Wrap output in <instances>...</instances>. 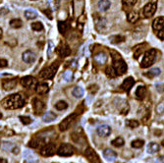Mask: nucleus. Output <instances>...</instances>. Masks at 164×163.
Masks as SVG:
<instances>
[{
  "instance_id": "nucleus-1",
  "label": "nucleus",
  "mask_w": 164,
  "mask_h": 163,
  "mask_svg": "<svg viewBox=\"0 0 164 163\" xmlns=\"http://www.w3.org/2000/svg\"><path fill=\"white\" fill-rule=\"evenodd\" d=\"M26 104V99L24 96L20 93H15L11 94L7 97H5L4 99L1 101V105L5 109H19V108L24 107Z\"/></svg>"
},
{
  "instance_id": "nucleus-2",
  "label": "nucleus",
  "mask_w": 164,
  "mask_h": 163,
  "mask_svg": "<svg viewBox=\"0 0 164 163\" xmlns=\"http://www.w3.org/2000/svg\"><path fill=\"white\" fill-rule=\"evenodd\" d=\"M156 56H157V51L156 49H148V51H146L145 54H143V60L140 62V67L143 69H146V68H148L149 66H151L153 63L155 62V59H156Z\"/></svg>"
},
{
  "instance_id": "nucleus-3",
  "label": "nucleus",
  "mask_w": 164,
  "mask_h": 163,
  "mask_svg": "<svg viewBox=\"0 0 164 163\" xmlns=\"http://www.w3.org/2000/svg\"><path fill=\"white\" fill-rule=\"evenodd\" d=\"M113 68H114L117 76H121V75L125 74L127 71V64L124 61L120 55H115L113 56Z\"/></svg>"
},
{
  "instance_id": "nucleus-4",
  "label": "nucleus",
  "mask_w": 164,
  "mask_h": 163,
  "mask_svg": "<svg viewBox=\"0 0 164 163\" xmlns=\"http://www.w3.org/2000/svg\"><path fill=\"white\" fill-rule=\"evenodd\" d=\"M58 63H53L52 65H50L47 68H44L41 73H39V78L43 80H49L52 79L54 77V75L56 74L58 70Z\"/></svg>"
},
{
  "instance_id": "nucleus-5",
  "label": "nucleus",
  "mask_w": 164,
  "mask_h": 163,
  "mask_svg": "<svg viewBox=\"0 0 164 163\" xmlns=\"http://www.w3.org/2000/svg\"><path fill=\"white\" fill-rule=\"evenodd\" d=\"M57 154L63 157H69L75 153V147L70 144H63L57 149Z\"/></svg>"
},
{
  "instance_id": "nucleus-6",
  "label": "nucleus",
  "mask_w": 164,
  "mask_h": 163,
  "mask_svg": "<svg viewBox=\"0 0 164 163\" xmlns=\"http://www.w3.org/2000/svg\"><path fill=\"white\" fill-rule=\"evenodd\" d=\"M77 118V113H72L71 115L67 116L65 119H63V121L60 122L59 124V130L61 132L67 131L68 129L71 127V124L75 121V119Z\"/></svg>"
},
{
  "instance_id": "nucleus-7",
  "label": "nucleus",
  "mask_w": 164,
  "mask_h": 163,
  "mask_svg": "<svg viewBox=\"0 0 164 163\" xmlns=\"http://www.w3.org/2000/svg\"><path fill=\"white\" fill-rule=\"evenodd\" d=\"M55 150H56V145L53 142H50V144H45L44 147H42L41 149V155L45 156V157H49V156H52L55 154Z\"/></svg>"
},
{
  "instance_id": "nucleus-8",
  "label": "nucleus",
  "mask_w": 164,
  "mask_h": 163,
  "mask_svg": "<svg viewBox=\"0 0 164 163\" xmlns=\"http://www.w3.org/2000/svg\"><path fill=\"white\" fill-rule=\"evenodd\" d=\"M21 84L23 87H27V89L33 90V89H35L36 84H38V81L32 76H26L21 79Z\"/></svg>"
},
{
  "instance_id": "nucleus-9",
  "label": "nucleus",
  "mask_w": 164,
  "mask_h": 163,
  "mask_svg": "<svg viewBox=\"0 0 164 163\" xmlns=\"http://www.w3.org/2000/svg\"><path fill=\"white\" fill-rule=\"evenodd\" d=\"M32 104H33V109L35 111V115H41L43 113V111L45 109V104L42 102L41 100H39L38 98H33V101H32Z\"/></svg>"
},
{
  "instance_id": "nucleus-10",
  "label": "nucleus",
  "mask_w": 164,
  "mask_h": 163,
  "mask_svg": "<svg viewBox=\"0 0 164 163\" xmlns=\"http://www.w3.org/2000/svg\"><path fill=\"white\" fill-rule=\"evenodd\" d=\"M157 9V3L156 2H149L148 3L145 7H143V16L146 18H149V17H152L154 15V13Z\"/></svg>"
},
{
  "instance_id": "nucleus-11",
  "label": "nucleus",
  "mask_w": 164,
  "mask_h": 163,
  "mask_svg": "<svg viewBox=\"0 0 164 163\" xmlns=\"http://www.w3.org/2000/svg\"><path fill=\"white\" fill-rule=\"evenodd\" d=\"M85 155L90 163H101L99 156L92 148H90V147L86 148V151H85Z\"/></svg>"
},
{
  "instance_id": "nucleus-12",
  "label": "nucleus",
  "mask_w": 164,
  "mask_h": 163,
  "mask_svg": "<svg viewBox=\"0 0 164 163\" xmlns=\"http://www.w3.org/2000/svg\"><path fill=\"white\" fill-rule=\"evenodd\" d=\"M17 83H18V80L16 78H12V79H5L2 81V87L5 90H14Z\"/></svg>"
},
{
  "instance_id": "nucleus-13",
  "label": "nucleus",
  "mask_w": 164,
  "mask_h": 163,
  "mask_svg": "<svg viewBox=\"0 0 164 163\" xmlns=\"http://www.w3.org/2000/svg\"><path fill=\"white\" fill-rule=\"evenodd\" d=\"M96 133H98L99 137L106 138L111 134V127L106 124L100 125V126H98V129H96Z\"/></svg>"
},
{
  "instance_id": "nucleus-14",
  "label": "nucleus",
  "mask_w": 164,
  "mask_h": 163,
  "mask_svg": "<svg viewBox=\"0 0 164 163\" xmlns=\"http://www.w3.org/2000/svg\"><path fill=\"white\" fill-rule=\"evenodd\" d=\"M23 60L29 64L33 63L36 60V54L32 51V50H27V51L23 53Z\"/></svg>"
},
{
  "instance_id": "nucleus-15",
  "label": "nucleus",
  "mask_w": 164,
  "mask_h": 163,
  "mask_svg": "<svg viewBox=\"0 0 164 163\" xmlns=\"http://www.w3.org/2000/svg\"><path fill=\"white\" fill-rule=\"evenodd\" d=\"M164 28V17L161 16V17H158V18H156L154 21L152 23V29L154 32L158 33L159 30H161L162 29Z\"/></svg>"
},
{
  "instance_id": "nucleus-16",
  "label": "nucleus",
  "mask_w": 164,
  "mask_h": 163,
  "mask_svg": "<svg viewBox=\"0 0 164 163\" xmlns=\"http://www.w3.org/2000/svg\"><path fill=\"white\" fill-rule=\"evenodd\" d=\"M134 84H135V80H134L132 77H128L123 81V83L121 84V89L125 91H130V90L133 87Z\"/></svg>"
},
{
  "instance_id": "nucleus-17",
  "label": "nucleus",
  "mask_w": 164,
  "mask_h": 163,
  "mask_svg": "<svg viewBox=\"0 0 164 163\" xmlns=\"http://www.w3.org/2000/svg\"><path fill=\"white\" fill-rule=\"evenodd\" d=\"M57 52L59 53L60 56L66 57V56L70 55V53H71V49H70V47L67 45L66 43H61L60 46L57 48Z\"/></svg>"
},
{
  "instance_id": "nucleus-18",
  "label": "nucleus",
  "mask_w": 164,
  "mask_h": 163,
  "mask_svg": "<svg viewBox=\"0 0 164 163\" xmlns=\"http://www.w3.org/2000/svg\"><path fill=\"white\" fill-rule=\"evenodd\" d=\"M103 156H104V158L107 161H114L117 158V153L114 150H112V149L106 148L105 150L103 151Z\"/></svg>"
},
{
  "instance_id": "nucleus-19",
  "label": "nucleus",
  "mask_w": 164,
  "mask_h": 163,
  "mask_svg": "<svg viewBox=\"0 0 164 163\" xmlns=\"http://www.w3.org/2000/svg\"><path fill=\"white\" fill-rule=\"evenodd\" d=\"M56 118H57V115H56L54 112L47 111V112H45V113L43 114L42 121L44 122V123H51V122L54 121Z\"/></svg>"
},
{
  "instance_id": "nucleus-20",
  "label": "nucleus",
  "mask_w": 164,
  "mask_h": 163,
  "mask_svg": "<svg viewBox=\"0 0 164 163\" xmlns=\"http://www.w3.org/2000/svg\"><path fill=\"white\" fill-rule=\"evenodd\" d=\"M3 149L6 151H11L12 153L14 154H18L20 151V148L13 144H11V142H4V144H3Z\"/></svg>"
},
{
  "instance_id": "nucleus-21",
  "label": "nucleus",
  "mask_w": 164,
  "mask_h": 163,
  "mask_svg": "<svg viewBox=\"0 0 164 163\" xmlns=\"http://www.w3.org/2000/svg\"><path fill=\"white\" fill-rule=\"evenodd\" d=\"M35 91L38 93V94H45L48 93L49 90V87L48 84L46 83H41V84H38L35 87Z\"/></svg>"
},
{
  "instance_id": "nucleus-22",
  "label": "nucleus",
  "mask_w": 164,
  "mask_h": 163,
  "mask_svg": "<svg viewBox=\"0 0 164 163\" xmlns=\"http://www.w3.org/2000/svg\"><path fill=\"white\" fill-rule=\"evenodd\" d=\"M93 19H95L96 29H98V30H101L103 28H105V25H106L105 19H103V18H101V17H99L98 14L93 15Z\"/></svg>"
},
{
  "instance_id": "nucleus-23",
  "label": "nucleus",
  "mask_w": 164,
  "mask_h": 163,
  "mask_svg": "<svg viewBox=\"0 0 164 163\" xmlns=\"http://www.w3.org/2000/svg\"><path fill=\"white\" fill-rule=\"evenodd\" d=\"M95 62L96 64H98V65H103V64H105L107 62V55L103 52L98 53L95 56Z\"/></svg>"
},
{
  "instance_id": "nucleus-24",
  "label": "nucleus",
  "mask_w": 164,
  "mask_h": 163,
  "mask_svg": "<svg viewBox=\"0 0 164 163\" xmlns=\"http://www.w3.org/2000/svg\"><path fill=\"white\" fill-rule=\"evenodd\" d=\"M136 97L138 98V99L140 100H142L145 98L146 96V87L145 86H140L137 87V90H136Z\"/></svg>"
},
{
  "instance_id": "nucleus-25",
  "label": "nucleus",
  "mask_w": 164,
  "mask_h": 163,
  "mask_svg": "<svg viewBox=\"0 0 164 163\" xmlns=\"http://www.w3.org/2000/svg\"><path fill=\"white\" fill-rule=\"evenodd\" d=\"M45 141L43 140L42 138H35L33 140L30 141L29 142V147H32V148H38L39 145H41L42 142H44Z\"/></svg>"
},
{
  "instance_id": "nucleus-26",
  "label": "nucleus",
  "mask_w": 164,
  "mask_h": 163,
  "mask_svg": "<svg viewBox=\"0 0 164 163\" xmlns=\"http://www.w3.org/2000/svg\"><path fill=\"white\" fill-rule=\"evenodd\" d=\"M98 6L100 11H107L111 6V3L109 0H99Z\"/></svg>"
},
{
  "instance_id": "nucleus-27",
  "label": "nucleus",
  "mask_w": 164,
  "mask_h": 163,
  "mask_svg": "<svg viewBox=\"0 0 164 163\" xmlns=\"http://www.w3.org/2000/svg\"><path fill=\"white\" fill-rule=\"evenodd\" d=\"M140 19V15L138 12L136 11H132L130 12L128 16H127V20H128L129 23H132V24H135L136 22H138Z\"/></svg>"
},
{
  "instance_id": "nucleus-28",
  "label": "nucleus",
  "mask_w": 164,
  "mask_h": 163,
  "mask_svg": "<svg viewBox=\"0 0 164 163\" xmlns=\"http://www.w3.org/2000/svg\"><path fill=\"white\" fill-rule=\"evenodd\" d=\"M159 150V144H156L154 142H149L148 145V152L150 154H154L156 152H158Z\"/></svg>"
},
{
  "instance_id": "nucleus-29",
  "label": "nucleus",
  "mask_w": 164,
  "mask_h": 163,
  "mask_svg": "<svg viewBox=\"0 0 164 163\" xmlns=\"http://www.w3.org/2000/svg\"><path fill=\"white\" fill-rule=\"evenodd\" d=\"M160 72H161V71H160L159 68H152V69H150L148 72L145 73V76L149 78V79H152V78H155L157 76H159Z\"/></svg>"
},
{
  "instance_id": "nucleus-30",
  "label": "nucleus",
  "mask_w": 164,
  "mask_h": 163,
  "mask_svg": "<svg viewBox=\"0 0 164 163\" xmlns=\"http://www.w3.org/2000/svg\"><path fill=\"white\" fill-rule=\"evenodd\" d=\"M24 156H25V158L27 159L28 161L30 162H33V161H38V158H36V156L35 155V153L32 151H25L24 152Z\"/></svg>"
},
{
  "instance_id": "nucleus-31",
  "label": "nucleus",
  "mask_w": 164,
  "mask_h": 163,
  "mask_svg": "<svg viewBox=\"0 0 164 163\" xmlns=\"http://www.w3.org/2000/svg\"><path fill=\"white\" fill-rule=\"evenodd\" d=\"M25 17L28 20H33L38 17V13H36L35 10H32V9H29V10H26L25 11Z\"/></svg>"
},
{
  "instance_id": "nucleus-32",
  "label": "nucleus",
  "mask_w": 164,
  "mask_h": 163,
  "mask_svg": "<svg viewBox=\"0 0 164 163\" xmlns=\"http://www.w3.org/2000/svg\"><path fill=\"white\" fill-rule=\"evenodd\" d=\"M72 94L76 98H81L83 96V90L81 87H74V90H72Z\"/></svg>"
},
{
  "instance_id": "nucleus-33",
  "label": "nucleus",
  "mask_w": 164,
  "mask_h": 163,
  "mask_svg": "<svg viewBox=\"0 0 164 163\" xmlns=\"http://www.w3.org/2000/svg\"><path fill=\"white\" fill-rule=\"evenodd\" d=\"M10 26L13 29H20L22 28L23 26V22L20 19H13L10 21Z\"/></svg>"
},
{
  "instance_id": "nucleus-34",
  "label": "nucleus",
  "mask_w": 164,
  "mask_h": 163,
  "mask_svg": "<svg viewBox=\"0 0 164 163\" xmlns=\"http://www.w3.org/2000/svg\"><path fill=\"white\" fill-rule=\"evenodd\" d=\"M110 42L111 43H114V44H117V43H120V42H123L125 40V36H110Z\"/></svg>"
},
{
  "instance_id": "nucleus-35",
  "label": "nucleus",
  "mask_w": 164,
  "mask_h": 163,
  "mask_svg": "<svg viewBox=\"0 0 164 163\" xmlns=\"http://www.w3.org/2000/svg\"><path fill=\"white\" fill-rule=\"evenodd\" d=\"M55 108L59 111H62V110H65L68 108V103L66 102L64 100H59L57 103H55Z\"/></svg>"
},
{
  "instance_id": "nucleus-36",
  "label": "nucleus",
  "mask_w": 164,
  "mask_h": 163,
  "mask_svg": "<svg viewBox=\"0 0 164 163\" xmlns=\"http://www.w3.org/2000/svg\"><path fill=\"white\" fill-rule=\"evenodd\" d=\"M111 144L113 147H121L124 145V144H125V141H124L122 138L118 137V138L114 139V140L111 142Z\"/></svg>"
},
{
  "instance_id": "nucleus-37",
  "label": "nucleus",
  "mask_w": 164,
  "mask_h": 163,
  "mask_svg": "<svg viewBox=\"0 0 164 163\" xmlns=\"http://www.w3.org/2000/svg\"><path fill=\"white\" fill-rule=\"evenodd\" d=\"M143 144H145V142L143 140H135L131 142V147L134 148H140L143 147Z\"/></svg>"
},
{
  "instance_id": "nucleus-38",
  "label": "nucleus",
  "mask_w": 164,
  "mask_h": 163,
  "mask_svg": "<svg viewBox=\"0 0 164 163\" xmlns=\"http://www.w3.org/2000/svg\"><path fill=\"white\" fill-rule=\"evenodd\" d=\"M32 29L35 30V32H41L43 30V25L41 22H35L32 24Z\"/></svg>"
},
{
  "instance_id": "nucleus-39",
  "label": "nucleus",
  "mask_w": 164,
  "mask_h": 163,
  "mask_svg": "<svg viewBox=\"0 0 164 163\" xmlns=\"http://www.w3.org/2000/svg\"><path fill=\"white\" fill-rule=\"evenodd\" d=\"M63 79L66 82H71L73 80V72L71 70H67L63 73Z\"/></svg>"
},
{
  "instance_id": "nucleus-40",
  "label": "nucleus",
  "mask_w": 164,
  "mask_h": 163,
  "mask_svg": "<svg viewBox=\"0 0 164 163\" xmlns=\"http://www.w3.org/2000/svg\"><path fill=\"white\" fill-rule=\"evenodd\" d=\"M58 30H59L60 33L64 35V33L67 32V24L65 22H62V21L58 22Z\"/></svg>"
},
{
  "instance_id": "nucleus-41",
  "label": "nucleus",
  "mask_w": 164,
  "mask_h": 163,
  "mask_svg": "<svg viewBox=\"0 0 164 163\" xmlns=\"http://www.w3.org/2000/svg\"><path fill=\"white\" fill-rule=\"evenodd\" d=\"M126 125L128 127H130L131 129H134V128H137V127H139V121H137V120H134V119H131V120H127L126 121Z\"/></svg>"
},
{
  "instance_id": "nucleus-42",
  "label": "nucleus",
  "mask_w": 164,
  "mask_h": 163,
  "mask_svg": "<svg viewBox=\"0 0 164 163\" xmlns=\"http://www.w3.org/2000/svg\"><path fill=\"white\" fill-rule=\"evenodd\" d=\"M106 75L110 78H114V77L117 76V74H116L114 68L113 67H107L106 68Z\"/></svg>"
},
{
  "instance_id": "nucleus-43",
  "label": "nucleus",
  "mask_w": 164,
  "mask_h": 163,
  "mask_svg": "<svg viewBox=\"0 0 164 163\" xmlns=\"http://www.w3.org/2000/svg\"><path fill=\"white\" fill-rule=\"evenodd\" d=\"M20 121L24 125H30L33 122V119L29 116H20Z\"/></svg>"
},
{
  "instance_id": "nucleus-44",
  "label": "nucleus",
  "mask_w": 164,
  "mask_h": 163,
  "mask_svg": "<svg viewBox=\"0 0 164 163\" xmlns=\"http://www.w3.org/2000/svg\"><path fill=\"white\" fill-rule=\"evenodd\" d=\"M54 50H55L54 44H53V42L51 41V40H49V41H48V47H47V55L48 56H51Z\"/></svg>"
},
{
  "instance_id": "nucleus-45",
  "label": "nucleus",
  "mask_w": 164,
  "mask_h": 163,
  "mask_svg": "<svg viewBox=\"0 0 164 163\" xmlns=\"http://www.w3.org/2000/svg\"><path fill=\"white\" fill-rule=\"evenodd\" d=\"M137 3V0H123V5L126 7H133Z\"/></svg>"
},
{
  "instance_id": "nucleus-46",
  "label": "nucleus",
  "mask_w": 164,
  "mask_h": 163,
  "mask_svg": "<svg viewBox=\"0 0 164 163\" xmlns=\"http://www.w3.org/2000/svg\"><path fill=\"white\" fill-rule=\"evenodd\" d=\"M143 46H142V48H140V46L136 47L135 50H134V57H135L136 59H138V58H139V56L140 55V54L143 53Z\"/></svg>"
},
{
  "instance_id": "nucleus-47",
  "label": "nucleus",
  "mask_w": 164,
  "mask_h": 163,
  "mask_svg": "<svg viewBox=\"0 0 164 163\" xmlns=\"http://www.w3.org/2000/svg\"><path fill=\"white\" fill-rule=\"evenodd\" d=\"M8 66V61L4 58H0V68H6Z\"/></svg>"
},
{
  "instance_id": "nucleus-48",
  "label": "nucleus",
  "mask_w": 164,
  "mask_h": 163,
  "mask_svg": "<svg viewBox=\"0 0 164 163\" xmlns=\"http://www.w3.org/2000/svg\"><path fill=\"white\" fill-rule=\"evenodd\" d=\"M157 36H158L160 39H164V28L157 33Z\"/></svg>"
},
{
  "instance_id": "nucleus-49",
  "label": "nucleus",
  "mask_w": 164,
  "mask_h": 163,
  "mask_svg": "<svg viewBox=\"0 0 164 163\" xmlns=\"http://www.w3.org/2000/svg\"><path fill=\"white\" fill-rule=\"evenodd\" d=\"M156 163H164V157H159L156 160Z\"/></svg>"
},
{
  "instance_id": "nucleus-50",
  "label": "nucleus",
  "mask_w": 164,
  "mask_h": 163,
  "mask_svg": "<svg viewBox=\"0 0 164 163\" xmlns=\"http://www.w3.org/2000/svg\"><path fill=\"white\" fill-rule=\"evenodd\" d=\"M71 67H72V68H76V67H77V61H76V60H73V61H72Z\"/></svg>"
},
{
  "instance_id": "nucleus-51",
  "label": "nucleus",
  "mask_w": 164,
  "mask_h": 163,
  "mask_svg": "<svg viewBox=\"0 0 164 163\" xmlns=\"http://www.w3.org/2000/svg\"><path fill=\"white\" fill-rule=\"evenodd\" d=\"M0 163H8V160L6 158H0Z\"/></svg>"
},
{
  "instance_id": "nucleus-52",
  "label": "nucleus",
  "mask_w": 164,
  "mask_h": 163,
  "mask_svg": "<svg viewBox=\"0 0 164 163\" xmlns=\"http://www.w3.org/2000/svg\"><path fill=\"white\" fill-rule=\"evenodd\" d=\"M1 37H2V29L0 28V39H1Z\"/></svg>"
},
{
  "instance_id": "nucleus-53",
  "label": "nucleus",
  "mask_w": 164,
  "mask_h": 163,
  "mask_svg": "<svg viewBox=\"0 0 164 163\" xmlns=\"http://www.w3.org/2000/svg\"><path fill=\"white\" fill-rule=\"evenodd\" d=\"M161 144H162V147H164V140L161 142Z\"/></svg>"
},
{
  "instance_id": "nucleus-54",
  "label": "nucleus",
  "mask_w": 164,
  "mask_h": 163,
  "mask_svg": "<svg viewBox=\"0 0 164 163\" xmlns=\"http://www.w3.org/2000/svg\"><path fill=\"white\" fill-rule=\"evenodd\" d=\"M1 118H2V113L0 112V119H1Z\"/></svg>"
},
{
  "instance_id": "nucleus-55",
  "label": "nucleus",
  "mask_w": 164,
  "mask_h": 163,
  "mask_svg": "<svg viewBox=\"0 0 164 163\" xmlns=\"http://www.w3.org/2000/svg\"><path fill=\"white\" fill-rule=\"evenodd\" d=\"M33 1H35V0H33Z\"/></svg>"
}]
</instances>
